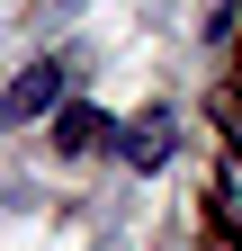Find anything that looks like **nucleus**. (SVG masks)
Instances as JSON below:
<instances>
[{
	"instance_id": "f257e3e1",
	"label": "nucleus",
	"mask_w": 242,
	"mask_h": 251,
	"mask_svg": "<svg viewBox=\"0 0 242 251\" xmlns=\"http://www.w3.org/2000/svg\"><path fill=\"white\" fill-rule=\"evenodd\" d=\"M117 144H126V126L108 108H81V99L54 108V152H117Z\"/></svg>"
},
{
	"instance_id": "f03ea898",
	"label": "nucleus",
	"mask_w": 242,
	"mask_h": 251,
	"mask_svg": "<svg viewBox=\"0 0 242 251\" xmlns=\"http://www.w3.org/2000/svg\"><path fill=\"white\" fill-rule=\"evenodd\" d=\"M54 108H63V63H27V72L9 81V90H0V117H54Z\"/></svg>"
},
{
	"instance_id": "7ed1b4c3",
	"label": "nucleus",
	"mask_w": 242,
	"mask_h": 251,
	"mask_svg": "<svg viewBox=\"0 0 242 251\" xmlns=\"http://www.w3.org/2000/svg\"><path fill=\"white\" fill-rule=\"evenodd\" d=\"M170 144H179V135H170V108H144V117L126 126V144H117V152H126L135 171H162V162H170Z\"/></svg>"
}]
</instances>
